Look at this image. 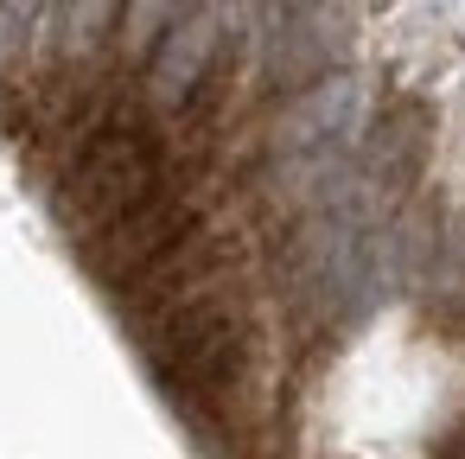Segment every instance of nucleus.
<instances>
[{
  "label": "nucleus",
  "instance_id": "20e7f679",
  "mask_svg": "<svg viewBox=\"0 0 465 459\" xmlns=\"http://www.w3.org/2000/svg\"><path fill=\"white\" fill-rule=\"evenodd\" d=\"M223 14H179L173 33H160L147 58V96L160 109H192L217 84V52H223Z\"/></svg>",
  "mask_w": 465,
  "mask_h": 459
},
{
  "label": "nucleus",
  "instance_id": "423d86ee",
  "mask_svg": "<svg viewBox=\"0 0 465 459\" xmlns=\"http://www.w3.org/2000/svg\"><path fill=\"white\" fill-rule=\"evenodd\" d=\"M420 160H427V109L401 96L370 128V179L389 185V192H401V185H414Z\"/></svg>",
  "mask_w": 465,
  "mask_h": 459
},
{
  "label": "nucleus",
  "instance_id": "39448f33",
  "mask_svg": "<svg viewBox=\"0 0 465 459\" xmlns=\"http://www.w3.org/2000/svg\"><path fill=\"white\" fill-rule=\"evenodd\" d=\"M357 128V84L351 77H319L312 90L293 96V109L281 115V147L287 154H325L338 135Z\"/></svg>",
  "mask_w": 465,
  "mask_h": 459
},
{
  "label": "nucleus",
  "instance_id": "f257e3e1",
  "mask_svg": "<svg viewBox=\"0 0 465 459\" xmlns=\"http://www.w3.org/2000/svg\"><path fill=\"white\" fill-rule=\"evenodd\" d=\"M249 351H255V325H249V300L236 281H211V287L185 294L147 325L153 370L192 402L236 395L249 376Z\"/></svg>",
  "mask_w": 465,
  "mask_h": 459
},
{
  "label": "nucleus",
  "instance_id": "7ed1b4c3",
  "mask_svg": "<svg viewBox=\"0 0 465 459\" xmlns=\"http://www.w3.org/2000/svg\"><path fill=\"white\" fill-rule=\"evenodd\" d=\"M192 230H198V205H192L185 185L166 179L141 211H128L122 224H109V230L90 236V268H96L109 287H128V281H141L153 262H166Z\"/></svg>",
  "mask_w": 465,
  "mask_h": 459
},
{
  "label": "nucleus",
  "instance_id": "f03ea898",
  "mask_svg": "<svg viewBox=\"0 0 465 459\" xmlns=\"http://www.w3.org/2000/svg\"><path fill=\"white\" fill-rule=\"evenodd\" d=\"M166 185V154H160V135L147 115L134 109H115V115H96L64 166V185H58V217L77 224L84 236L122 224L128 211H141L153 192Z\"/></svg>",
  "mask_w": 465,
  "mask_h": 459
}]
</instances>
